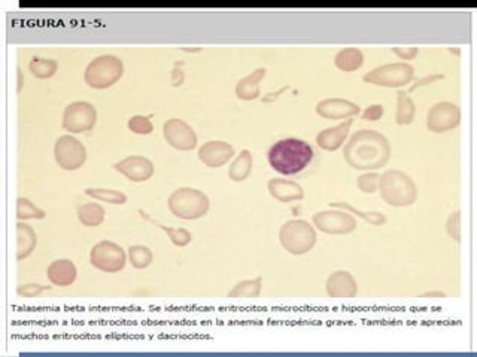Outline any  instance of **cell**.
Masks as SVG:
<instances>
[{"label":"cell","mask_w":477,"mask_h":357,"mask_svg":"<svg viewBox=\"0 0 477 357\" xmlns=\"http://www.w3.org/2000/svg\"><path fill=\"white\" fill-rule=\"evenodd\" d=\"M344 159L355 170H377L391 158L388 138L374 129L355 133L343 150Z\"/></svg>","instance_id":"obj_1"},{"label":"cell","mask_w":477,"mask_h":357,"mask_svg":"<svg viewBox=\"0 0 477 357\" xmlns=\"http://www.w3.org/2000/svg\"><path fill=\"white\" fill-rule=\"evenodd\" d=\"M268 162L280 175L292 176L305 170L313 158V149L305 140L282 138L268 150Z\"/></svg>","instance_id":"obj_2"},{"label":"cell","mask_w":477,"mask_h":357,"mask_svg":"<svg viewBox=\"0 0 477 357\" xmlns=\"http://www.w3.org/2000/svg\"><path fill=\"white\" fill-rule=\"evenodd\" d=\"M382 200L394 207H407L418 198V188L409 175L400 170H388L379 180Z\"/></svg>","instance_id":"obj_3"},{"label":"cell","mask_w":477,"mask_h":357,"mask_svg":"<svg viewBox=\"0 0 477 357\" xmlns=\"http://www.w3.org/2000/svg\"><path fill=\"white\" fill-rule=\"evenodd\" d=\"M209 198L199 189L179 188L169 197L170 212L181 219H200L209 210Z\"/></svg>","instance_id":"obj_4"},{"label":"cell","mask_w":477,"mask_h":357,"mask_svg":"<svg viewBox=\"0 0 477 357\" xmlns=\"http://www.w3.org/2000/svg\"><path fill=\"white\" fill-rule=\"evenodd\" d=\"M124 66L123 61L115 56H100L94 58L85 69L84 79L89 86L96 90H105L112 86L123 77Z\"/></svg>","instance_id":"obj_5"},{"label":"cell","mask_w":477,"mask_h":357,"mask_svg":"<svg viewBox=\"0 0 477 357\" xmlns=\"http://www.w3.org/2000/svg\"><path fill=\"white\" fill-rule=\"evenodd\" d=\"M280 243L285 251L292 255H305L312 251L317 243V232L308 221H288L280 228Z\"/></svg>","instance_id":"obj_6"},{"label":"cell","mask_w":477,"mask_h":357,"mask_svg":"<svg viewBox=\"0 0 477 357\" xmlns=\"http://www.w3.org/2000/svg\"><path fill=\"white\" fill-rule=\"evenodd\" d=\"M414 68L406 63H393L385 66L376 68L374 70L365 73L363 81L377 86H388V88H397L403 86L414 79Z\"/></svg>","instance_id":"obj_7"},{"label":"cell","mask_w":477,"mask_h":357,"mask_svg":"<svg viewBox=\"0 0 477 357\" xmlns=\"http://www.w3.org/2000/svg\"><path fill=\"white\" fill-rule=\"evenodd\" d=\"M90 259L93 267L100 271L118 273L126 265V252L112 241H100L91 248Z\"/></svg>","instance_id":"obj_8"},{"label":"cell","mask_w":477,"mask_h":357,"mask_svg":"<svg viewBox=\"0 0 477 357\" xmlns=\"http://www.w3.org/2000/svg\"><path fill=\"white\" fill-rule=\"evenodd\" d=\"M97 121V112L93 104L86 102H75L69 104L63 113V128L69 133L89 132Z\"/></svg>","instance_id":"obj_9"},{"label":"cell","mask_w":477,"mask_h":357,"mask_svg":"<svg viewBox=\"0 0 477 357\" xmlns=\"http://www.w3.org/2000/svg\"><path fill=\"white\" fill-rule=\"evenodd\" d=\"M57 164L63 170H78L84 166L86 159V150L78 138L72 136H61L57 138L56 148H54Z\"/></svg>","instance_id":"obj_10"},{"label":"cell","mask_w":477,"mask_h":357,"mask_svg":"<svg viewBox=\"0 0 477 357\" xmlns=\"http://www.w3.org/2000/svg\"><path fill=\"white\" fill-rule=\"evenodd\" d=\"M461 122V111L450 102H440L428 111L427 127L432 133H446L457 128Z\"/></svg>","instance_id":"obj_11"},{"label":"cell","mask_w":477,"mask_h":357,"mask_svg":"<svg viewBox=\"0 0 477 357\" xmlns=\"http://www.w3.org/2000/svg\"><path fill=\"white\" fill-rule=\"evenodd\" d=\"M313 223L325 234H349L356 228V219L348 212L325 210L313 216Z\"/></svg>","instance_id":"obj_12"},{"label":"cell","mask_w":477,"mask_h":357,"mask_svg":"<svg viewBox=\"0 0 477 357\" xmlns=\"http://www.w3.org/2000/svg\"><path fill=\"white\" fill-rule=\"evenodd\" d=\"M162 134H165L167 143L178 150H192L197 146L196 132L182 119H169L162 125Z\"/></svg>","instance_id":"obj_13"},{"label":"cell","mask_w":477,"mask_h":357,"mask_svg":"<svg viewBox=\"0 0 477 357\" xmlns=\"http://www.w3.org/2000/svg\"><path fill=\"white\" fill-rule=\"evenodd\" d=\"M116 171L133 182H145L154 175V164L148 158L133 155L127 157L114 166Z\"/></svg>","instance_id":"obj_14"},{"label":"cell","mask_w":477,"mask_h":357,"mask_svg":"<svg viewBox=\"0 0 477 357\" xmlns=\"http://www.w3.org/2000/svg\"><path fill=\"white\" fill-rule=\"evenodd\" d=\"M325 289L330 298L338 299H351L355 298L358 294V285L354 278V276L348 271H335L333 273L327 283H325Z\"/></svg>","instance_id":"obj_15"},{"label":"cell","mask_w":477,"mask_h":357,"mask_svg":"<svg viewBox=\"0 0 477 357\" xmlns=\"http://www.w3.org/2000/svg\"><path fill=\"white\" fill-rule=\"evenodd\" d=\"M234 155V149L227 142H208L199 149V158L211 168H220Z\"/></svg>","instance_id":"obj_16"},{"label":"cell","mask_w":477,"mask_h":357,"mask_svg":"<svg viewBox=\"0 0 477 357\" xmlns=\"http://www.w3.org/2000/svg\"><path fill=\"white\" fill-rule=\"evenodd\" d=\"M317 112L325 119H343L360 113V106L349 100L328 99L318 103Z\"/></svg>","instance_id":"obj_17"},{"label":"cell","mask_w":477,"mask_h":357,"mask_svg":"<svg viewBox=\"0 0 477 357\" xmlns=\"http://www.w3.org/2000/svg\"><path fill=\"white\" fill-rule=\"evenodd\" d=\"M352 119H346L344 122L324 129L317 136V143L324 150H338L348 137L349 129L352 127Z\"/></svg>","instance_id":"obj_18"},{"label":"cell","mask_w":477,"mask_h":357,"mask_svg":"<svg viewBox=\"0 0 477 357\" xmlns=\"http://www.w3.org/2000/svg\"><path fill=\"white\" fill-rule=\"evenodd\" d=\"M268 192L275 200L280 203L298 201L305 197V191L298 183L285 179H272L268 182Z\"/></svg>","instance_id":"obj_19"},{"label":"cell","mask_w":477,"mask_h":357,"mask_svg":"<svg viewBox=\"0 0 477 357\" xmlns=\"http://www.w3.org/2000/svg\"><path fill=\"white\" fill-rule=\"evenodd\" d=\"M47 276L52 285L69 286L77 280V267L69 259H59L48 267Z\"/></svg>","instance_id":"obj_20"},{"label":"cell","mask_w":477,"mask_h":357,"mask_svg":"<svg viewBox=\"0 0 477 357\" xmlns=\"http://www.w3.org/2000/svg\"><path fill=\"white\" fill-rule=\"evenodd\" d=\"M266 77V69L259 68L236 85V95L242 100H255L259 95V82Z\"/></svg>","instance_id":"obj_21"},{"label":"cell","mask_w":477,"mask_h":357,"mask_svg":"<svg viewBox=\"0 0 477 357\" xmlns=\"http://www.w3.org/2000/svg\"><path fill=\"white\" fill-rule=\"evenodd\" d=\"M38 243L36 232L33 231L30 225L26 223H17V259L23 261L27 256L31 255L35 251Z\"/></svg>","instance_id":"obj_22"},{"label":"cell","mask_w":477,"mask_h":357,"mask_svg":"<svg viewBox=\"0 0 477 357\" xmlns=\"http://www.w3.org/2000/svg\"><path fill=\"white\" fill-rule=\"evenodd\" d=\"M334 63L335 68L340 69L342 72H354L363 66L364 56L358 48H346L338 52Z\"/></svg>","instance_id":"obj_23"},{"label":"cell","mask_w":477,"mask_h":357,"mask_svg":"<svg viewBox=\"0 0 477 357\" xmlns=\"http://www.w3.org/2000/svg\"><path fill=\"white\" fill-rule=\"evenodd\" d=\"M252 171V154L249 150H242L238 157L234 159L229 170V176L233 182H243L248 179Z\"/></svg>","instance_id":"obj_24"},{"label":"cell","mask_w":477,"mask_h":357,"mask_svg":"<svg viewBox=\"0 0 477 357\" xmlns=\"http://www.w3.org/2000/svg\"><path fill=\"white\" fill-rule=\"evenodd\" d=\"M398 107L395 115V122L398 125H409L415 118L416 107L414 100L410 99V95L406 91H398Z\"/></svg>","instance_id":"obj_25"},{"label":"cell","mask_w":477,"mask_h":357,"mask_svg":"<svg viewBox=\"0 0 477 357\" xmlns=\"http://www.w3.org/2000/svg\"><path fill=\"white\" fill-rule=\"evenodd\" d=\"M263 278L257 277L251 280H243L229 292V298H257L262 292Z\"/></svg>","instance_id":"obj_26"},{"label":"cell","mask_w":477,"mask_h":357,"mask_svg":"<svg viewBox=\"0 0 477 357\" xmlns=\"http://www.w3.org/2000/svg\"><path fill=\"white\" fill-rule=\"evenodd\" d=\"M80 222L85 226H99L105 221V209L100 204H84L78 210Z\"/></svg>","instance_id":"obj_27"},{"label":"cell","mask_w":477,"mask_h":357,"mask_svg":"<svg viewBox=\"0 0 477 357\" xmlns=\"http://www.w3.org/2000/svg\"><path fill=\"white\" fill-rule=\"evenodd\" d=\"M137 212H139V214H140V216H142L144 219L149 221L151 223H154L156 226H158V228H161L162 231H166L173 244H176V246H179V247H183V246H187V244L191 241V234H190V231H188V230H183V228H179V230H175V228H169V226L162 225V223H160L158 221H156V219L151 218V216H149V214H146V213H145L142 209H139Z\"/></svg>","instance_id":"obj_28"},{"label":"cell","mask_w":477,"mask_h":357,"mask_svg":"<svg viewBox=\"0 0 477 357\" xmlns=\"http://www.w3.org/2000/svg\"><path fill=\"white\" fill-rule=\"evenodd\" d=\"M57 68H59V63L56 60L39 58V57H35L29 64L31 74L39 79H48L54 77V73L57 72Z\"/></svg>","instance_id":"obj_29"},{"label":"cell","mask_w":477,"mask_h":357,"mask_svg":"<svg viewBox=\"0 0 477 357\" xmlns=\"http://www.w3.org/2000/svg\"><path fill=\"white\" fill-rule=\"evenodd\" d=\"M45 212L38 209L36 205L27 198L20 197L17 200V218L20 221H27V219H43L45 218Z\"/></svg>","instance_id":"obj_30"},{"label":"cell","mask_w":477,"mask_h":357,"mask_svg":"<svg viewBox=\"0 0 477 357\" xmlns=\"http://www.w3.org/2000/svg\"><path fill=\"white\" fill-rule=\"evenodd\" d=\"M85 193L91 198H96L99 201L103 203H109V204H126L127 203V196L119 191H114V189H93L89 188L85 189Z\"/></svg>","instance_id":"obj_31"},{"label":"cell","mask_w":477,"mask_h":357,"mask_svg":"<svg viewBox=\"0 0 477 357\" xmlns=\"http://www.w3.org/2000/svg\"><path fill=\"white\" fill-rule=\"evenodd\" d=\"M128 257L135 268L144 269L153 262V252L145 246H132L128 248Z\"/></svg>","instance_id":"obj_32"},{"label":"cell","mask_w":477,"mask_h":357,"mask_svg":"<svg viewBox=\"0 0 477 357\" xmlns=\"http://www.w3.org/2000/svg\"><path fill=\"white\" fill-rule=\"evenodd\" d=\"M330 205H331L333 209L334 207H339V209L349 210L354 214H358V216H360V218H363L365 222L372 223V225H384L386 222L385 214L379 213V212H361V210L352 207V205L348 204V203H330Z\"/></svg>","instance_id":"obj_33"},{"label":"cell","mask_w":477,"mask_h":357,"mask_svg":"<svg viewBox=\"0 0 477 357\" xmlns=\"http://www.w3.org/2000/svg\"><path fill=\"white\" fill-rule=\"evenodd\" d=\"M379 180H381V175H377V173H365V175L358 177L356 187L364 193H373L379 188Z\"/></svg>","instance_id":"obj_34"},{"label":"cell","mask_w":477,"mask_h":357,"mask_svg":"<svg viewBox=\"0 0 477 357\" xmlns=\"http://www.w3.org/2000/svg\"><path fill=\"white\" fill-rule=\"evenodd\" d=\"M127 125L135 134H151L154 129L153 122H151L146 116H140V115L133 116Z\"/></svg>","instance_id":"obj_35"},{"label":"cell","mask_w":477,"mask_h":357,"mask_svg":"<svg viewBox=\"0 0 477 357\" xmlns=\"http://www.w3.org/2000/svg\"><path fill=\"white\" fill-rule=\"evenodd\" d=\"M446 230H448V234L450 235V238H453L455 241L457 243L461 241V213L460 212H455L449 216L448 223H446Z\"/></svg>","instance_id":"obj_36"},{"label":"cell","mask_w":477,"mask_h":357,"mask_svg":"<svg viewBox=\"0 0 477 357\" xmlns=\"http://www.w3.org/2000/svg\"><path fill=\"white\" fill-rule=\"evenodd\" d=\"M51 286H40V285H24V286H20L17 289L18 295L21 296H26V298H35L38 295H40L42 292L50 290Z\"/></svg>","instance_id":"obj_37"},{"label":"cell","mask_w":477,"mask_h":357,"mask_svg":"<svg viewBox=\"0 0 477 357\" xmlns=\"http://www.w3.org/2000/svg\"><path fill=\"white\" fill-rule=\"evenodd\" d=\"M384 113H385L384 106L373 104V106H368L367 109L364 111L363 119H364V121H377V119L382 118Z\"/></svg>","instance_id":"obj_38"},{"label":"cell","mask_w":477,"mask_h":357,"mask_svg":"<svg viewBox=\"0 0 477 357\" xmlns=\"http://www.w3.org/2000/svg\"><path fill=\"white\" fill-rule=\"evenodd\" d=\"M443 78H444L443 74H428V77H424V78H421V79H416L415 84L410 86V90H409V91H410V93H414V91H416L418 88H421V86L430 85V84L436 82V81H439V79H443Z\"/></svg>","instance_id":"obj_39"},{"label":"cell","mask_w":477,"mask_h":357,"mask_svg":"<svg viewBox=\"0 0 477 357\" xmlns=\"http://www.w3.org/2000/svg\"><path fill=\"white\" fill-rule=\"evenodd\" d=\"M391 51L397 54L401 60H414L419 52L418 48H393Z\"/></svg>","instance_id":"obj_40"},{"label":"cell","mask_w":477,"mask_h":357,"mask_svg":"<svg viewBox=\"0 0 477 357\" xmlns=\"http://www.w3.org/2000/svg\"><path fill=\"white\" fill-rule=\"evenodd\" d=\"M182 82H183V72L181 69L175 68L172 72V84H173V86H181Z\"/></svg>","instance_id":"obj_41"},{"label":"cell","mask_w":477,"mask_h":357,"mask_svg":"<svg viewBox=\"0 0 477 357\" xmlns=\"http://www.w3.org/2000/svg\"><path fill=\"white\" fill-rule=\"evenodd\" d=\"M288 90V86H284V88H280L276 94H270V95H272V97H266V99H264V102H272V99H276V97L279 95V94H282V93H284V91H287Z\"/></svg>","instance_id":"obj_42"},{"label":"cell","mask_w":477,"mask_h":357,"mask_svg":"<svg viewBox=\"0 0 477 357\" xmlns=\"http://www.w3.org/2000/svg\"><path fill=\"white\" fill-rule=\"evenodd\" d=\"M18 91H21V72L18 69Z\"/></svg>","instance_id":"obj_43"}]
</instances>
